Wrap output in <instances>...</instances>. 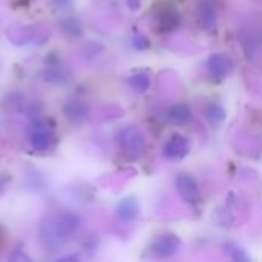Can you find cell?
Instances as JSON below:
<instances>
[{
	"mask_svg": "<svg viewBox=\"0 0 262 262\" xmlns=\"http://www.w3.org/2000/svg\"><path fill=\"white\" fill-rule=\"evenodd\" d=\"M78 227H80V218L74 213H64L48 223L46 236L49 238V241H55L57 244H60L63 239L72 236L78 230Z\"/></svg>",
	"mask_w": 262,
	"mask_h": 262,
	"instance_id": "1",
	"label": "cell"
},
{
	"mask_svg": "<svg viewBox=\"0 0 262 262\" xmlns=\"http://www.w3.org/2000/svg\"><path fill=\"white\" fill-rule=\"evenodd\" d=\"M207 69L215 81H223L233 69L232 61L223 54H213L207 60Z\"/></svg>",
	"mask_w": 262,
	"mask_h": 262,
	"instance_id": "2",
	"label": "cell"
},
{
	"mask_svg": "<svg viewBox=\"0 0 262 262\" xmlns=\"http://www.w3.org/2000/svg\"><path fill=\"white\" fill-rule=\"evenodd\" d=\"M163 154L169 160H180L189 154V141L186 137L175 134L163 147Z\"/></svg>",
	"mask_w": 262,
	"mask_h": 262,
	"instance_id": "3",
	"label": "cell"
},
{
	"mask_svg": "<svg viewBox=\"0 0 262 262\" xmlns=\"http://www.w3.org/2000/svg\"><path fill=\"white\" fill-rule=\"evenodd\" d=\"M177 189L180 195L190 204H196L200 201V190L195 180L190 175H180L177 178Z\"/></svg>",
	"mask_w": 262,
	"mask_h": 262,
	"instance_id": "4",
	"label": "cell"
},
{
	"mask_svg": "<svg viewBox=\"0 0 262 262\" xmlns=\"http://www.w3.org/2000/svg\"><path fill=\"white\" fill-rule=\"evenodd\" d=\"M178 247H180V239L175 235H163V236H158L154 241V244H152L154 253H157L161 258H169V256L175 255L177 250H178Z\"/></svg>",
	"mask_w": 262,
	"mask_h": 262,
	"instance_id": "5",
	"label": "cell"
},
{
	"mask_svg": "<svg viewBox=\"0 0 262 262\" xmlns=\"http://www.w3.org/2000/svg\"><path fill=\"white\" fill-rule=\"evenodd\" d=\"M118 141L126 150H140L144 146V138L135 127H124L118 134Z\"/></svg>",
	"mask_w": 262,
	"mask_h": 262,
	"instance_id": "6",
	"label": "cell"
},
{
	"mask_svg": "<svg viewBox=\"0 0 262 262\" xmlns=\"http://www.w3.org/2000/svg\"><path fill=\"white\" fill-rule=\"evenodd\" d=\"M54 140V134L51 132V129L46 127H38L31 135V144L37 150H48L52 146Z\"/></svg>",
	"mask_w": 262,
	"mask_h": 262,
	"instance_id": "7",
	"label": "cell"
},
{
	"mask_svg": "<svg viewBox=\"0 0 262 262\" xmlns=\"http://www.w3.org/2000/svg\"><path fill=\"white\" fill-rule=\"evenodd\" d=\"M138 212H140V207H138V203L134 200V198H126L123 200L118 207H117V213L121 220H126V221H130V220H135L138 216Z\"/></svg>",
	"mask_w": 262,
	"mask_h": 262,
	"instance_id": "8",
	"label": "cell"
},
{
	"mask_svg": "<svg viewBox=\"0 0 262 262\" xmlns=\"http://www.w3.org/2000/svg\"><path fill=\"white\" fill-rule=\"evenodd\" d=\"M166 117L172 124H184L190 120V109L186 104H173Z\"/></svg>",
	"mask_w": 262,
	"mask_h": 262,
	"instance_id": "9",
	"label": "cell"
},
{
	"mask_svg": "<svg viewBox=\"0 0 262 262\" xmlns=\"http://www.w3.org/2000/svg\"><path fill=\"white\" fill-rule=\"evenodd\" d=\"M200 20L201 25L207 29L215 28V21H216V14H215V8L210 2H204L200 6Z\"/></svg>",
	"mask_w": 262,
	"mask_h": 262,
	"instance_id": "10",
	"label": "cell"
},
{
	"mask_svg": "<svg viewBox=\"0 0 262 262\" xmlns=\"http://www.w3.org/2000/svg\"><path fill=\"white\" fill-rule=\"evenodd\" d=\"M158 20H160V29L161 31H172L178 26L180 15L175 9H166L161 12Z\"/></svg>",
	"mask_w": 262,
	"mask_h": 262,
	"instance_id": "11",
	"label": "cell"
},
{
	"mask_svg": "<svg viewBox=\"0 0 262 262\" xmlns=\"http://www.w3.org/2000/svg\"><path fill=\"white\" fill-rule=\"evenodd\" d=\"M206 118L212 123V124H220L226 120V111L221 104L218 103H210L206 107Z\"/></svg>",
	"mask_w": 262,
	"mask_h": 262,
	"instance_id": "12",
	"label": "cell"
},
{
	"mask_svg": "<svg viewBox=\"0 0 262 262\" xmlns=\"http://www.w3.org/2000/svg\"><path fill=\"white\" fill-rule=\"evenodd\" d=\"M129 84H130L134 89L143 92V91L149 89V86H150V75H149L147 72H144V71L137 72V74H134V75L129 78Z\"/></svg>",
	"mask_w": 262,
	"mask_h": 262,
	"instance_id": "13",
	"label": "cell"
},
{
	"mask_svg": "<svg viewBox=\"0 0 262 262\" xmlns=\"http://www.w3.org/2000/svg\"><path fill=\"white\" fill-rule=\"evenodd\" d=\"M233 259H238V261H247V256L243 253L241 249H238L236 246H233Z\"/></svg>",
	"mask_w": 262,
	"mask_h": 262,
	"instance_id": "14",
	"label": "cell"
},
{
	"mask_svg": "<svg viewBox=\"0 0 262 262\" xmlns=\"http://www.w3.org/2000/svg\"><path fill=\"white\" fill-rule=\"evenodd\" d=\"M140 2L141 0H129V5H130V8H137L140 5Z\"/></svg>",
	"mask_w": 262,
	"mask_h": 262,
	"instance_id": "15",
	"label": "cell"
},
{
	"mask_svg": "<svg viewBox=\"0 0 262 262\" xmlns=\"http://www.w3.org/2000/svg\"><path fill=\"white\" fill-rule=\"evenodd\" d=\"M3 243H5V235H3V230L0 229V249L3 247Z\"/></svg>",
	"mask_w": 262,
	"mask_h": 262,
	"instance_id": "16",
	"label": "cell"
},
{
	"mask_svg": "<svg viewBox=\"0 0 262 262\" xmlns=\"http://www.w3.org/2000/svg\"><path fill=\"white\" fill-rule=\"evenodd\" d=\"M55 2H57V3H58L60 6H66V5H68V3H69L71 0H55Z\"/></svg>",
	"mask_w": 262,
	"mask_h": 262,
	"instance_id": "17",
	"label": "cell"
}]
</instances>
